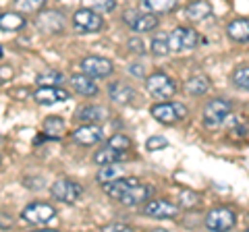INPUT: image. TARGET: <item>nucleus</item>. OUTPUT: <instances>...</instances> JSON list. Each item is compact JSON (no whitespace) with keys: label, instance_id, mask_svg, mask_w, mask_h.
<instances>
[{"label":"nucleus","instance_id":"obj_1","mask_svg":"<svg viewBox=\"0 0 249 232\" xmlns=\"http://www.w3.org/2000/svg\"><path fill=\"white\" fill-rule=\"evenodd\" d=\"M54 218H56V210H54V205L46 203V201H34V203L23 207L21 212V220L27 224H34V226H44V224L52 222Z\"/></svg>","mask_w":249,"mask_h":232},{"label":"nucleus","instance_id":"obj_2","mask_svg":"<svg viewBox=\"0 0 249 232\" xmlns=\"http://www.w3.org/2000/svg\"><path fill=\"white\" fill-rule=\"evenodd\" d=\"M145 89L156 99H168V98H175L177 83L166 73H152L145 79Z\"/></svg>","mask_w":249,"mask_h":232},{"label":"nucleus","instance_id":"obj_3","mask_svg":"<svg viewBox=\"0 0 249 232\" xmlns=\"http://www.w3.org/2000/svg\"><path fill=\"white\" fill-rule=\"evenodd\" d=\"M187 106L181 102H160L152 106V116L164 125H177L178 120L187 118Z\"/></svg>","mask_w":249,"mask_h":232},{"label":"nucleus","instance_id":"obj_4","mask_svg":"<svg viewBox=\"0 0 249 232\" xmlns=\"http://www.w3.org/2000/svg\"><path fill=\"white\" fill-rule=\"evenodd\" d=\"M199 35L191 27H175L168 33V48L170 52H189L197 46Z\"/></svg>","mask_w":249,"mask_h":232},{"label":"nucleus","instance_id":"obj_5","mask_svg":"<svg viewBox=\"0 0 249 232\" xmlns=\"http://www.w3.org/2000/svg\"><path fill=\"white\" fill-rule=\"evenodd\" d=\"M73 27L77 29V33H98L104 27V19L96 11L83 6L73 15Z\"/></svg>","mask_w":249,"mask_h":232},{"label":"nucleus","instance_id":"obj_6","mask_svg":"<svg viewBox=\"0 0 249 232\" xmlns=\"http://www.w3.org/2000/svg\"><path fill=\"white\" fill-rule=\"evenodd\" d=\"M50 193H52L54 199L60 201V203H75V201L81 199L83 187L71 179H58V181L52 182Z\"/></svg>","mask_w":249,"mask_h":232},{"label":"nucleus","instance_id":"obj_7","mask_svg":"<svg viewBox=\"0 0 249 232\" xmlns=\"http://www.w3.org/2000/svg\"><path fill=\"white\" fill-rule=\"evenodd\" d=\"M232 104L224 98H214L204 106V122L208 127H218L222 125L224 118L231 114Z\"/></svg>","mask_w":249,"mask_h":232},{"label":"nucleus","instance_id":"obj_8","mask_svg":"<svg viewBox=\"0 0 249 232\" xmlns=\"http://www.w3.org/2000/svg\"><path fill=\"white\" fill-rule=\"evenodd\" d=\"M142 214L147 215V218H154V220H173V218H177L178 207L166 199H150L142 207Z\"/></svg>","mask_w":249,"mask_h":232},{"label":"nucleus","instance_id":"obj_9","mask_svg":"<svg viewBox=\"0 0 249 232\" xmlns=\"http://www.w3.org/2000/svg\"><path fill=\"white\" fill-rule=\"evenodd\" d=\"M123 21L137 33H145L158 27V17L154 13H142V11H127L123 15Z\"/></svg>","mask_w":249,"mask_h":232},{"label":"nucleus","instance_id":"obj_10","mask_svg":"<svg viewBox=\"0 0 249 232\" xmlns=\"http://www.w3.org/2000/svg\"><path fill=\"white\" fill-rule=\"evenodd\" d=\"M81 71L91 79H106L108 75H112L114 65L104 56H85L81 60Z\"/></svg>","mask_w":249,"mask_h":232},{"label":"nucleus","instance_id":"obj_11","mask_svg":"<svg viewBox=\"0 0 249 232\" xmlns=\"http://www.w3.org/2000/svg\"><path fill=\"white\" fill-rule=\"evenodd\" d=\"M235 222H237V218L229 207H216V210H212L206 215V226H208V230H214V232L231 230L235 226Z\"/></svg>","mask_w":249,"mask_h":232},{"label":"nucleus","instance_id":"obj_12","mask_svg":"<svg viewBox=\"0 0 249 232\" xmlns=\"http://www.w3.org/2000/svg\"><path fill=\"white\" fill-rule=\"evenodd\" d=\"M71 98L67 89H62L60 85H40V89L34 91V99L42 106H52L58 102H67Z\"/></svg>","mask_w":249,"mask_h":232},{"label":"nucleus","instance_id":"obj_13","mask_svg":"<svg viewBox=\"0 0 249 232\" xmlns=\"http://www.w3.org/2000/svg\"><path fill=\"white\" fill-rule=\"evenodd\" d=\"M36 27L46 33H62L65 32V17L58 11H40L36 17Z\"/></svg>","mask_w":249,"mask_h":232},{"label":"nucleus","instance_id":"obj_14","mask_svg":"<svg viewBox=\"0 0 249 232\" xmlns=\"http://www.w3.org/2000/svg\"><path fill=\"white\" fill-rule=\"evenodd\" d=\"M73 139L79 145H96L104 139V131L100 129L96 122H85V125L77 127L73 131Z\"/></svg>","mask_w":249,"mask_h":232},{"label":"nucleus","instance_id":"obj_15","mask_svg":"<svg viewBox=\"0 0 249 232\" xmlns=\"http://www.w3.org/2000/svg\"><path fill=\"white\" fill-rule=\"evenodd\" d=\"M150 195H152V187H145V184L137 182V184H133V187H129L127 191H124L119 201L127 207H133V205H142Z\"/></svg>","mask_w":249,"mask_h":232},{"label":"nucleus","instance_id":"obj_16","mask_svg":"<svg viewBox=\"0 0 249 232\" xmlns=\"http://www.w3.org/2000/svg\"><path fill=\"white\" fill-rule=\"evenodd\" d=\"M108 96H110V99L116 104H131L137 94L131 85L123 83V81H112V83H108Z\"/></svg>","mask_w":249,"mask_h":232},{"label":"nucleus","instance_id":"obj_17","mask_svg":"<svg viewBox=\"0 0 249 232\" xmlns=\"http://www.w3.org/2000/svg\"><path fill=\"white\" fill-rule=\"evenodd\" d=\"M139 182V179H135V176H124V179H114V181H110V182H104L102 187H104V193L108 197H112V199H116L119 201L121 199V195L124 191H127L129 187H133V184H137Z\"/></svg>","mask_w":249,"mask_h":232},{"label":"nucleus","instance_id":"obj_18","mask_svg":"<svg viewBox=\"0 0 249 232\" xmlns=\"http://www.w3.org/2000/svg\"><path fill=\"white\" fill-rule=\"evenodd\" d=\"M69 83H71V87L77 91V94H81V96H96V94H98L96 81H93L89 75H85V73L71 75Z\"/></svg>","mask_w":249,"mask_h":232},{"label":"nucleus","instance_id":"obj_19","mask_svg":"<svg viewBox=\"0 0 249 232\" xmlns=\"http://www.w3.org/2000/svg\"><path fill=\"white\" fill-rule=\"evenodd\" d=\"M210 15H212V4H210L208 0H196V2H191V4L185 9V17L189 19L191 23H201V21H206Z\"/></svg>","mask_w":249,"mask_h":232},{"label":"nucleus","instance_id":"obj_20","mask_svg":"<svg viewBox=\"0 0 249 232\" xmlns=\"http://www.w3.org/2000/svg\"><path fill=\"white\" fill-rule=\"evenodd\" d=\"M227 33L232 42L249 44V19H235L229 23Z\"/></svg>","mask_w":249,"mask_h":232},{"label":"nucleus","instance_id":"obj_21","mask_svg":"<svg viewBox=\"0 0 249 232\" xmlns=\"http://www.w3.org/2000/svg\"><path fill=\"white\" fill-rule=\"evenodd\" d=\"M25 17L17 11H9V13H0V32H19L25 27Z\"/></svg>","mask_w":249,"mask_h":232},{"label":"nucleus","instance_id":"obj_22","mask_svg":"<svg viewBox=\"0 0 249 232\" xmlns=\"http://www.w3.org/2000/svg\"><path fill=\"white\" fill-rule=\"evenodd\" d=\"M124 153L110 148V145H104V148H100L96 153H93V164L98 166H106V164H116V162L123 160Z\"/></svg>","mask_w":249,"mask_h":232},{"label":"nucleus","instance_id":"obj_23","mask_svg":"<svg viewBox=\"0 0 249 232\" xmlns=\"http://www.w3.org/2000/svg\"><path fill=\"white\" fill-rule=\"evenodd\" d=\"M210 79L204 75H196V77H191V79H187L185 81V94H189V96H204L208 94V89H210Z\"/></svg>","mask_w":249,"mask_h":232},{"label":"nucleus","instance_id":"obj_24","mask_svg":"<svg viewBox=\"0 0 249 232\" xmlns=\"http://www.w3.org/2000/svg\"><path fill=\"white\" fill-rule=\"evenodd\" d=\"M77 118L81 122H100L108 118V110L102 106H83L79 112H77Z\"/></svg>","mask_w":249,"mask_h":232},{"label":"nucleus","instance_id":"obj_25","mask_svg":"<svg viewBox=\"0 0 249 232\" xmlns=\"http://www.w3.org/2000/svg\"><path fill=\"white\" fill-rule=\"evenodd\" d=\"M177 0H142V9L154 15H162V13H170L175 11Z\"/></svg>","mask_w":249,"mask_h":232},{"label":"nucleus","instance_id":"obj_26","mask_svg":"<svg viewBox=\"0 0 249 232\" xmlns=\"http://www.w3.org/2000/svg\"><path fill=\"white\" fill-rule=\"evenodd\" d=\"M65 131V120L60 116H48L44 120V139H58Z\"/></svg>","mask_w":249,"mask_h":232},{"label":"nucleus","instance_id":"obj_27","mask_svg":"<svg viewBox=\"0 0 249 232\" xmlns=\"http://www.w3.org/2000/svg\"><path fill=\"white\" fill-rule=\"evenodd\" d=\"M46 6V0H13V9L21 15H36Z\"/></svg>","mask_w":249,"mask_h":232},{"label":"nucleus","instance_id":"obj_28","mask_svg":"<svg viewBox=\"0 0 249 232\" xmlns=\"http://www.w3.org/2000/svg\"><path fill=\"white\" fill-rule=\"evenodd\" d=\"M124 174V170L119 166V162L116 164H106V166H100V172H98V182L100 184H104V182H110L114 179H119V176Z\"/></svg>","mask_w":249,"mask_h":232},{"label":"nucleus","instance_id":"obj_29","mask_svg":"<svg viewBox=\"0 0 249 232\" xmlns=\"http://www.w3.org/2000/svg\"><path fill=\"white\" fill-rule=\"evenodd\" d=\"M152 52L156 54V56H166V54L170 52V48H168V33L158 32L152 37Z\"/></svg>","mask_w":249,"mask_h":232},{"label":"nucleus","instance_id":"obj_30","mask_svg":"<svg viewBox=\"0 0 249 232\" xmlns=\"http://www.w3.org/2000/svg\"><path fill=\"white\" fill-rule=\"evenodd\" d=\"M85 9H91L96 13H112L116 9V0H81Z\"/></svg>","mask_w":249,"mask_h":232},{"label":"nucleus","instance_id":"obj_31","mask_svg":"<svg viewBox=\"0 0 249 232\" xmlns=\"http://www.w3.org/2000/svg\"><path fill=\"white\" fill-rule=\"evenodd\" d=\"M106 145H110V148H114V149H119V151H127L129 148H131V139L127 137V135H121V133H116V135H112L110 139H108V143Z\"/></svg>","mask_w":249,"mask_h":232},{"label":"nucleus","instance_id":"obj_32","mask_svg":"<svg viewBox=\"0 0 249 232\" xmlns=\"http://www.w3.org/2000/svg\"><path fill=\"white\" fill-rule=\"evenodd\" d=\"M232 81H235L237 87L249 91V66H239L237 71L232 73Z\"/></svg>","mask_w":249,"mask_h":232},{"label":"nucleus","instance_id":"obj_33","mask_svg":"<svg viewBox=\"0 0 249 232\" xmlns=\"http://www.w3.org/2000/svg\"><path fill=\"white\" fill-rule=\"evenodd\" d=\"M60 81H62V75L58 71H52V68L37 75V83L40 85H60Z\"/></svg>","mask_w":249,"mask_h":232},{"label":"nucleus","instance_id":"obj_34","mask_svg":"<svg viewBox=\"0 0 249 232\" xmlns=\"http://www.w3.org/2000/svg\"><path fill=\"white\" fill-rule=\"evenodd\" d=\"M145 148L147 151H158V149H166L168 148V139L162 137V135H154L145 141Z\"/></svg>","mask_w":249,"mask_h":232},{"label":"nucleus","instance_id":"obj_35","mask_svg":"<svg viewBox=\"0 0 249 232\" xmlns=\"http://www.w3.org/2000/svg\"><path fill=\"white\" fill-rule=\"evenodd\" d=\"M181 203L185 205V207H191V205H197L199 203V197H197V193H191V191H183L181 193Z\"/></svg>","mask_w":249,"mask_h":232},{"label":"nucleus","instance_id":"obj_36","mask_svg":"<svg viewBox=\"0 0 249 232\" xmlns=\"http://www.w3.org/2000/svg\"><path fill=\"white\" fill-rule=\"evenodd\" d=\"M127 46H129L131 52H135V54H145V44H143L142 37H131V40L127 42Z\"/></svg>","mask_w":249,"mask_h":232},{"label":"nucleus","instance_id":"obj_37","mask_svg":"<svg viewBox=\"0 0 249 232\" xmlns=\"http://www.w3.org/2000/svg\"><path fill=\"white\" fill-rule=\"evenodd\" d=\"M129 71H131V75H135V77H139V79H142V77L145 75V68H143V65H139V63H133L129 66Z\"/></svg>","mask_w":249,"mask_h":232},{"label":"nucleus","instance_id":"obj_38","mask_svg":"<svg viewBox=\"0 0 249 232\" xmlns=\"http://www.w3.org/2000/svg\"><path fill=\"white\" fill-rule=\"evenodd\" d=\"M104 230H131V226H127V224H110Z\"/></svg>","mask_w":249,"mask_h":232},{"label":"nucleus","instance_id":"obj_39","mask_svg":"<svg viewBox=\"0 0 249 232\" xmlns=\"http://www.w3.org/2000/svg\"><path fill=\"white\" fill-rule=\"evenodd\" d=\"M2 54H4V52H2V48H0V58H2Z\"/></svg>","mask_w":249,"mask_h":232}]
</instances>
